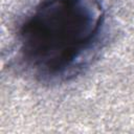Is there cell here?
<instances>
[{"instance_id": "cell-1", "label": "cell", "mask_w": 134, "mask_h": 134, "mask_svg": "<svg viewBox=\"0 0 134 134\" xmlns=\"http://www.w3.org/2000/svg\"><path fill=\"white\" fill-rule=\"evenodd\" d=\"M100 0H45L23 23L20 51L44 75H60L96 41L104 22Z\"/></svg>"}]
</instances>
